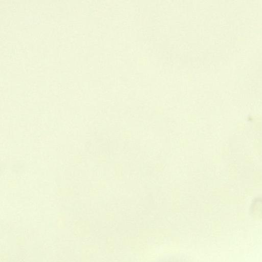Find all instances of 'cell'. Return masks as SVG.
<instances>
[{
  "mask_svg": "<svg viewBox=\"0 0 262 262\" xmlns=\"http://www.w3.org/2000/svg\"><path fill=\"white\" fill-rule=\"evenodd\" d=\"M251 211L253 216L262 219V198H258L253 203Z\"/></svg>",
  "mask_w": 262,
  "mask_h": 262,
  "instance_id": "cell-1",
  "label": "cell"
}]
</instances>
